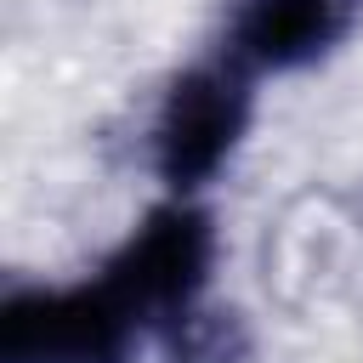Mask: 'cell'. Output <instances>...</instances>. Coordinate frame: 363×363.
<instances>
[{
  "label": "cell",
  "mask_w": 363,
  "mask_h": 363,
  "mask_svg": "<svg viewBox=\"0 0 363 363\" xmlns=\"http://www.w3.org/2000/svg\"><path fill=\"white\" fill-rule=\"evenodd\" d=\"M255 119V74L238 68L227 51L182 68L147 125V164L164 193L199 199L244 147Z\"/></svg>",
  "instance_id": "1"
},
{
  "label": "cell",
  "mask_w": 363,
  "mask_h": 363,
  "mask_svg": "<svg viewBox=\"0 0 363 363\" xmlns=\"http://www.w3.org/2000/svg\"><path fill=\"white\" fill-rule=\"evenodd\" d=\"M216 221L199 199H176L164 193L96 267L113 295L147 323V335H164L176 318H187L193 306H204L210 278H216Z\"/></svg>",
  "instance_id": "2"
},
{
  "label": "cell",
  "mask_w": 363,
  "mask_h": 363,
  "mask_svg": "<svg viewBox=\"0 0 363 363\" xmlns=\"http://www.w3.org/2000/svg\"><path fill=\"white\" fill-rule=\"evenodd\" d=\"M147 323L102 272L74 284H11L0 301V363H136Z\"/></svg>",
  "instance_id": "3"
},
{
  "label": "cell",
  "mask_w": 363,
  "mask_h": 363,
  "mask_svg": "<svg viewBox=\"0 0 363 363\" xmlns=\"http://www.w3.org/2000/svg\"><path fill=\"white\" fill-rule=\"evenodd\" d=\"M363 23V0H227L221 51L261 74H301L335 57Z\"/></svg>",
  "instance_id": "4"
},
{
  "label": "cell",
  "mask_w": 363,
  "mask_h": 363,
  "mask_svg": "<svg viewBox=\"0 0 363 363\" xmlns=\"http://www.w3.org/2000/svg\"><path fill=\"white\" fill-rule=\"evenodd\" d=\"M164 352L170 363H250V329L238 312H221V306H193L187 318H176L164 335Z\"/></svg>",
  "instance_id": "5"
}]
</instances>
